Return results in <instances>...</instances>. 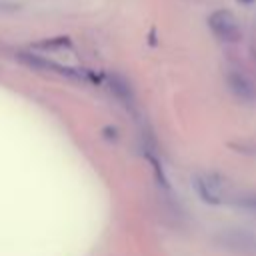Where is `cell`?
Here are the masks:
<instances>
[{
	"label": "cell",
	"instance_id": "2",
	"mask_svg": "<svg viewBox=\"0 0 256 256\" xmlns=\"http://www.w3.org/2000/svg\"><path fill=\"white\" fill-rule=\"evenodd\" d=\"M220 244L226 250L234 252V254L256 256V236L254 234L240 232V230H230V232L220 236Z\"/></svg>",
	"mask_w": 256,
	"mask_h": 256
},
{
	"label": "cell",
	"instance_id": "5",
	"mask_svg": "<svg viewBox=\"0 0 256 256\" xmlns=\"http://www.w3.org/2000/svg\"><path fill=\"white\" fill-rule=\"evenodd\" d=\"M236 204L242 206V208H246V210H256V194H248V196L240 198Z\"/></svg>",
	"mask_w": 256,
	"mask_h": 256
},
{
	"label": "cell",
	"instance_id": "3",
	"mask_svg": "<svg viewBox=\"0 0 256 256\" xmlns=\"http://www.w3.org/2000/svg\"><path fill=\"white\" fill-rule=\"evenodd\" d=\"M194 188L198 196L208 202V204H222L224 202V188L222 180L214 176H196L194 178Z\"/></svg>",
	"mask_w": 256,
	"mask_h": 256
},
{
	"label": "cell",
	"instance_id": "6",
	"mask_svg": "<svg viewBox=\"0 0 256 256\" xmlns=\"http://www.w3.org/2000/svg\"><path fill=\"white\" fill-rule=\"evenodd\" d=\"M240 4H244V6H248V4H252V2H256V0H238Z\"/></svg>",
	"mask_w": 256,
	"mask_h": 256
},
{
	"label": "cell",
	"instance_id": "1",
	"mask_svg": "<svg viewBox=\"0 0 256 256\" xmlns=\"http://www.w3.org/2000/svg\"><path fill=\"white\" fill-rule=\"evenodd\" d=\"M208 26L214 32V36L220 38L222 42H238L240 40V28L230 10H216L214 14H210Z\"/></svg>",
	"mask_w": 256,
	"mask_h": 256
},
{
	"label": "cell",
	"instance_id": "4",
	"mask_svg": "<svg viewBox=\"0 0 256 256\" xmlns=\"http://www.w3.org/2000/svg\"><path fill=\"white\" fill-rule=\"evenodd\" d=\"M228 86H230V90H232L236 96H240V98H244V100H250V98L254 96V86H252V82H250L244 74H240V72H230V74H228Z\"/></svg>",
	"mask_w": 256,
	"mask_h": 256
}]
</instances>
